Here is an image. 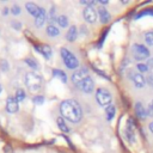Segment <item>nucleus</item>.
Masks as SVG:
<instances>
[{
    "label": "nucleus",
    "instance_id": "f257e3e1",
    "mask_svg": "<svg viewBox=\"0 0 153 153\" xmlns=\"http://www.w3.org/2000/svg\"><path fill=\"white\" fill-rule=\"evenodd\" d=\"M60 112L65 120H67L72 123L79 122L82 117V109H81L80 104L74 99L63 100L60 104Z\"/></svg>",
    "mask_w": 153,
    "mask_h": 153
},
{
    "label": "nucleus",
    "instance_id": "f03ea898",
    "mask_svg": "<svg viewBox=\"0 0 153 153\" xmlns=\"http://www.w3.org/2000/svg\"><path fill=\"white\" fill-rule=\"evenodd\" d=\"M25 85L31 92H37L42 88L43 80L39 74H37L35 72H29L25 75Z\"/></svg>",
    "mask_w": 153,
    "mask_h": 153
},
{
    "label": "nucleus",
    "instance_id": "7ed1b4c3",
    "mask_svg": "<svg viewBox=\"0 0 153 153\" xmlns=\"http://www.w3.org/2000/svg\"><path fill=\"white\" fill-rule=\"evenodd\" d=\"M60 53H61V57L63 60V63L66 65L67 68H69V69H78L79 61H78L76 56L72 51H69L67 48H62Z\"/></svg>",
    "mask_w": 153,
    "mask_h": 153
},
{
    "label": "nucleus",
    "instance_id": "20e7f679",
    "mask_svg": "<svg viewBox=\"0 0 153 153\" xmlns=\"http://www.w3.org/2000/svg\"><path fill=\"white\" fill-rule=\"evenodd\" d=\"M131 53H133V56L135 60L137 61H143V60H147L149 59V50L146 45L143 44H140V43H135L133 44L131 47Z\"/></svg>",
    "mask_w": 153,
    "mask_h": 153
},
{
    "label": "nucleus",
    "instance_id": "39448f33",
    "mask_svg": "<svg viewBox=\"0 0 153 153\" xmlns=\"http://www.w3.org/2000/svg\"><path fill=\"white\" fill-rule=\"evenodd\" d=\"M96 100L100 106L108 108L109 105H111L112 96L106 88H98L96 91Z\"/></svg>",
    "mask_w": 153,
    "mask_h": 153
},
{
    "label": "nucleus",
    "instance_id": "423d86ee",
    "mask_svg": "<svg viewBox=\"0 0 153 153\" xmlns=\"http://www.w3.org/2000/svg\"><path fill=\"white\" fill-rule=\"evenodd\" d=\"M88 76V69L87 68H85V67H82V68H78V69H75V72L73 73V75H72V81L78 86L85 78H87Z\"/></svg>",
    "mask_w": 153,
    "mask_h": 153
},
{
    "label": "nucleus",
    "instance_id": "0eeeda50",
    "mask_svg": "<svg viewBox=\"0 0 153 153\" xmlns=\"http://www.w3.org/2000/svg\"><path fill=\"white\" fill-rule=\"evenodd\" d=\"M84 18L87 23H94L98 18V12L96 11V8L93 6H86L84 10Z\"/></svg>",
    "mask_w": 153,
    "mask_h": 153
},
{
    "label": "nucleus",
    "instance_id": "6e6552de",
    "mask_svg": "<svg viewBox=\"0 0 153 153\" xmlns=\"http://www.w3.org/2000/svg\"><path fill=\"white\" fill-rule=\"evenodd\" d=\"M78 87H79L82 92H85V93H91V92L94 90V81H93V79H92L91 76H87V78H85V79L78 85Z\"/></svg>",
    "mask_w": 153,
    "mask_h": 153
},
{
    "label": "nucleus",
    "instance_id": "1a4fd4ad",
    "mask_svg": "<svg viewBox=\"0 0 153 153\" xmlns=\"http://www.w3.org/2000/svg\"><path fill=\"white\" fill-rule=\"evenodd\" d=\"M6 110L10 114H14L19 110V102L16 99V97H12V96L7 97V99H6Z\"/></svg>",
    "mask_w": 153,
    "mask_h": 153
},
{
    "label": "nucleus",
    "instance_id": "9d476101",
    "mask_svg": "<svg viewBox=\"0 0 153 153\" xmlns=\"http://www.w3.org/2000/svg\"><path fill=\"white\" fill-rule=\"evenodd\" d=\"M35 48H36V50H37L38 53H41L47 60L51 59V56H53V50H51V48H50L48 44H35Z\"/></svg>",
    "mask_w": 153,
    "mask_h": 153
},
{
    "label": "nucleus",
    "instance_id": "9b49d317",
    "mask_svg": "<svg viewBox=\"0 0 153 153\" xmlns=\"http://www.w3.org/2000/svg\"><path fill=\"white\" fill-rule=\"evenodd\" d=\"M45 22H47V12H45V10L43 7H39V12L35 17V24H36V26L41 27V26L44 25Z\"/></svg>",
    "mask_w": 153,
    "mask_h": 153
},
{
    "label": "nucleus",
    "instance_id": "f8f14e48",
    "mask_svg": "<svg viewBox=\"0 0 153 153\" xmlns=\"http://www.w3.org/2000/svg\"><path fill=\"white\" fill-rule=\"evenodd\" d=\"M134 129H135L134 121L131 118H129L128 120V123H127V128H126V137L130 142L134 141Z\"/></svg>",
    "mask_w": 153,
    "mask_h": 153
},
{
    "label": "nucleus",
    "instance_id": "ddd939ff",
    "mask_svg": "<svg viewBox=\"0 0 153 153\" xmlns=\"http://www.w3.org/2000/svg\"><path fill=\"white\" fill-rule=\"evenodd\" d=\"M135 114H136V116H137L139 118H141V120H145V118L148 116L147 110L145 109V106H143L142 103H140V102L135 103Z\"/></svg>",
    "mask_w": 153,
    "mask_h": 153
},
{
    "label": "nucleus",
    "instance_id": "4468645a",
    "mask_svg": "<svg viewBox=\"0 0 153 153\" xmlns=\"http://www.w3.org/2000/svg\"><path fill=\"white\" fill-rule=\"evenodd\" d=\"M98 17H99V20H100L102 23H104V24L109 23V22H110V18H111L110 13H109L108 10L104 8V7H99V10H98Z\"/></svg>",
    "mask_w": 153,
    "mask_h": 153
},
{
    "label": "nucleus",
    "instance_id": "2eb2a0df",
    "mask_svg": "<svg viewBox=\"0 0 153 153\" xmlns=\"http://www.w3.org/2000/svg\"><path fill=\"white\" fill-rule=\"evenodd\" d=\"M76 37H78V29H76L75 25H72V26L68 29L67 33H66V39H67L68 42H74V41L76 39Z\"/></svg>",
    "mask_w": 153,
    "mask_h": 153
},
{
    "label": "nucleus",
    "instance_id": "dca6fc26",
    "mask_svg": "<svg viewBox=\"0 0 153 153\" xmlns=\"http://www.w3.org/2000/svg\"><path fill=\"white\" fill-rule=\"evenodd\" d=\"M133 81H134V85L137 87V88H142L143 86H145V84H146V78L141 74V73H136L135 74V76L133 78Z\"/></svg>",
    "mask_w": 153,
    "mask_h": 153
},
{
    "label": "nucleus",
    "instance_id": "f3484780",
    "mask_svg": "<svg viewBox=\"0 0 153 153\" xmlns=\"http://www.w3.org/2000/svg\"><path fill=\"white\" fill-rule=\"evenodd\" d=\"M25 8H26V11H27L31 16H33V17H36V16L38 14V12H39V6H37V5L33 4V2H26V4H25Z\"/></svg>",
    "mask_w": 153,
    "mask_h": 153
},
{
    "label": "nucleus",
    "instance_id": "a211bd4d",
    "mask_svg": "<svg viewBox=\"0 0 153 153\" xmlns=\"http://www.w3.org/2000/svg\"><path fill=\"white\" fill-rule=\"evenodd\" d=\"M47 35L49 36V37H56V36H59V33H60V30H59V27L56 26V25H54V24H49L48 26H47Z\"/></svg>",
    "mask_w": 153,
    "mask_h": 153
},
{
    "label": "nucleus",
    "instance_id": "6ab92c4d",
    "mask_svg": "<svg viewBox=\"0 0 153 153\" xmlns=\"http://www.w3.org/2000/svg\"><path fill=\"white\" fill-rule=\"evenodd\" d=\"M53 75L61 80L62 82H67V74L61 69H53Z\"/></svg>",
    "mask_w": 153,
    "mask_h": 153
},
{
    "label": "nucleus",
    "instance_id": "aec40b11",
    "mask_svg": "<svg viewBox=\"0 0 153 153\" xmlns=\"http://www.w3.org/2000/svg\"><path fill=\"white\" fill-rule=\"evenodd\" d=\"M56 123H57L59 128H60V129H61L63 133H68V131H69V128L67 127V124H66V122H65V118H63L62 116L57 117V120H56Z\"/></svg>",
    "mask_w": 153,
    "mask_h": 153
},
{
    "label": "nucleus",
    "instance_id": "412c9836",
    "mask_svg": "<svg viewBox=\"0 0 153 153\" xmlns=\"http://www.w3.org/2000/svg\"><path fill=\"white\" fill-rule=\"evenodd\" d=\"M56 23H57V25H59L60 27H67L69 22H68V18H67L65 14H62V16H59V17H57Z\"/></svg>",
    "mask_w": 153,
    "mask_h": 153
},
{
    "label": "nucleus",
    "instance_id": "4be33fe9",
    "mask_svg": "<svg viewBox=\"0 0 153 153\" xmlns=\"http://www.w3.org/2000/svg\"><path fill=\"white\" fill-rule=\"evenodd\" d=\"M115 112H116V109H115V106L114 105H109L106 109H105V114H106V118L110 121V120H112L114 118V116H115Z\"/></svg>",
    "mask_w": 153,
    "mask_h": 153
},
{
    "label": "nucleus",
    "instance_id": "5701e85b",
    "mask_svg": "<svg viewBox=\"0 0 153 153\" xmlns=\"http://www.w3.org/2000/svg\"><path fill=\"white\" fill-rule=\"evenodd\" d=\"M25 98H26L25 91H24L23 88H18V90L16 91V99H17L18 102H23Z\"/></svg>",
    "mask_w": 153,
    "mask_h": 153
},
{
    "label": "nucleus",
    "instance_id": "b1692460",
    "mask_svg": "<svg viewBox=\"0 0 153 153\" xmlns=\"http://www.w3.org/2000/svg\"><path fill=\"white\" fill-rule=\"evenodd\" d=\"M24 61H25V63H26L27 66H30L31 68L38 69V62H37L36 60H33V59H31V57H26Z\"/></svg>",
    "mask_w": 153,
    "mask_h": 153
},
{
    "label": "nucleus",
    "instance_id": "393cba45",
    "mask_svg": "<svg viewBox=\"0 0 153 153\" xmlns=\"http://www.w3.org/2000/svg\"><path fill=\"white\" fill-rule=\"evenodd\" d=\"M135 68L137 69L139 73H146V72H149V67L147 66V63H142V62H140V63L136 65Z\"/></svg>",
    "mask_w": 153,
    "mask_h": 153
},
{
    "label": "nucleus",
    "instance_id": "a878e982",
    "mask_svg": "<svg viewBox=\"0 0 153 153\" xmlns=\"http://www.w3.org/2000/svg\"><path fill=\"white\" fill-rule=\"evenodd\" d=\"M145 41H146V43L148 45L153 47V30H151V31L145 33Z\"/></svg>",
    "mask_w": 153,
    "mask_h": 153
},
{
    "label": "nucleus",
    "instance_id": "bb28decb",
    "mask_svg": "<svg viewBox=\"0 0 153 153\" xmlns=\"http://www.w3.org/2000/svg\"><path fill=\"white\" fill-rule=\"evenodd\" d=\"M56 19H57V17L55 18V7H51L50 12H49V16H47V20L53 22V20H56Z\"/></svg>",
    "mask_w": 153,
    "mask_h": 153
},
{
    "label": "nucleus",
    "instance_id": "cd10ccee",
    "mask_svg": "<svg viewBox=\"0 0 153 153\" xmlns=\"http://www.w3.org/2000/svg\"><path fill=\"white\" fill-rule=\"evenodd\" d=\"M32 102L35 104H37V105H41V104L44 103V97L43 96H36V97L32 98Z\"/></svg>",
    "mask_w": 153,
    "mask_h": 153
},
{
    "label": "nucleus",
    "instance_id": "c85d7f7f",
    "mask_svg": "<svg viewBox=\"0 0 153 153\" xmlns=\"http://www.w3.org/2000/svg\"><path fill=\"white\" fill-rule=\"evenodd\" d=\"M146 81H147L149 85H152V86H153V68H152V69H149L148 75H147V78H146Z\"/></svg>",
    "mask_w": 153,
    "mask_h": 153
},
{
    "label": "nucleus",
    "instance_id": "c756f323",
    "mask_svg": "<svg viewBox=\"0 0 153 153\" xmlns=\"http://www.w3.org/2000/svg\"><path fill=\"white\" fill-rule=\"evenodd\" d=\"M11 12H12L13 14H16V16H17V14H19V13H20V7H19L18 5H13V6H12V8H11Z\"/></svg>",
    "mask_w": 153,
    "mask_h": 153
},
{
    "label": "nucleus",
    "instance_id": "7c9ffc66",
    "mask_svg": "<svg viewBox=\"0 0 153 153\" xmlns=\"http://www.w3.org/2000/svg\"><path fill=\"white\" fill-rule=\"evenodd\" d=\"M147 112H148V116H151V117H153V100L151 102V104H149V108H148V110H147Z\"/></svg>",
    "mask_w": 153,
    "mask_h": 153
},
{
    "label": "nucleus",
    "instance_id": "2f4dec72",
    "mask_svg": "<svg viewBox=\"0 0 153 153\" xmlns=\"http://www.w3.org/2000/svg\"><path fill=\"white\" fill-rule=\"evenodd\" d=\"M147 66L149 67V69L153 68V57H152V59H148V63H147Z\"/></svg>",
    "mask_w": 153,
    "mask_h": 153
},
{
    "label": "nucleus",
    "instance_id": "473e14b6",
    "mask_svg": "<svg viewBox=\"0 0 153 153\" xmlns=\"http://www.w3.org/2000/svg\"><path fill=\"white\" fill-rule=\"evenodd\" d=\"M12 26H13V27H14V26H16V27H17V29H18V30H19V29H20V24H19V23H12Z\"/></svg>",
    "mask_w": 153,
    "mask_h": 153
},
{
    "label": "nucleus",
    "instance_id": "72a5a7b5",
    "mask_svg": "<svg viewBox=\"0 0 153 153\" xmlns=\"http://www.w3.org/2000/svg\"><path fill=\"white\" fill-rule=\"evenodd\" d=\"M98 2H99L100 5H106V4H108V0H98Z\"/></svg>",
    "mask_w": 153,
    "mask_h": 153
},
{
    "label": "nucleus",
    "instance_id": "f704fd0d",
    "mask_svg": "<svg viewBox=\"0 0 153 153\" xmlns=\"http://www.w3.org/2000/svg\"><path fill=\"white\" fill-rule=\"evenodd\" d=\"M7 13H8V8H7V7H5V8L2 10V14H5V16H6Z\"/></svg>",
    "mask_w": 153,
    "mask_h": 153
},
{
    "label": "nucleus",
    "instance_id": "c9c22d12",
    "mask_svg": "<svg viewBox=\"0 0 153 153\" xmlns=\"http://www.w3.org/2000/svg\"><path fill=\"white\" fill-rule=\"evenodd\" d=\"M149 129H151V131L153 133V122H151V123H149Z\"/></svg>",
    "mask_w": 153,
    "mask_h": 153
},
{
    "label": "nucleus",
    "instance_id": "e433bc0d",
    "mask_svg": "<svg viewBox=\"0 0 153 153\" xmlns=\"http://www.w3.org/2000/svg\"><path fill=\"white\" fill-rule=\"evenodd\" d=\"M1 91H2V87H1V85H0V93H1Z\"/></svg>",
    "mask_w": 153,
    "mask_h": 153
}]
</instances>
